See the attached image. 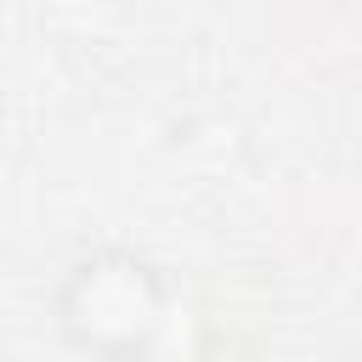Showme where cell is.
<instances>
[{
	"instance_id": "obj_1",
	"label": "cell",
	"mask_w": 362,
	"mask_h": 362,
	"mask_svg": "<svg viewBox=\"0 0 362 362\" xmlns=\"http://www.w3.org/2000/svg\"><path fill=\"white\" fill-rule=\"evenodd\" d=\"M175 317L170 277L136 255V249H90L79 255L57 294H51V322L57 339L102 356V362H136L164 345V328Z\"/></svg>"
},
{
	"instance_id": "obj_2",
	"label": "cell",
	"mask_w": 362,
	"mask_h": 362,
	"mask_svg": "<svg viewBox=\"0 0 362 362\" xmlns=\"http://www.w3.org/2000/svg\"><path fill=\"white\" fill-rule=\"evenodd\" d=\"M272 6H300V0H272Z\"/></svg>"
}]
</instances>
